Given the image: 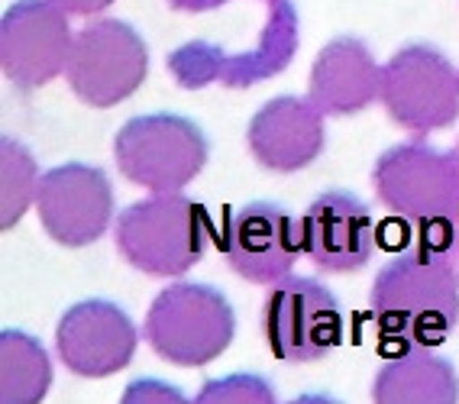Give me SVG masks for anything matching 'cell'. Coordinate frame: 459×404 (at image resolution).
<instances>
[{
	"label": "cell",
	"mask_w": 459,
	"mask_h": 404,
	"mask_svg": "<svg viewBox=\"0 0 459 404\" xmlns=\"http://www.w3.org/2000/svg\"><path fill=\"white\" fill-rule=\"evenodd\" d=\"M74 33L56 0H17L0 20V68L20 91H39L65 74Z\"/></svg>",
	"instance_id": "9"
},
{
	"label": "cell",
	"mask_w": 459,
	"mask_h": 404,
	"mask_svg": "<svg viewBox=\"0 0 459 404\" xmlns=\"http://www.w3.org/2000/svg\"><path fill=\"white\" fill-rule=\"evenodd\" d=\"M126 401H140V398H162V401H185V395H181L178 388L172 385H165V382L159 379H140V382H133L130 388L124 391Z\"/></svg>",
	"instance_id": "20"
},
{
	"label": "cell",
	"mask_w": 459,
	"mask_h": 404,
	"mask_svg": "<svg viewBox=\"0 0 459 404\" xmlns=\"http://www.w3.org/2000/svg\"><path fill=\"white\" fill-rule=\"evenodd\" d=\"M140 331L114 301L88 297L68 307L56 327V356L82 379H110L133 363Z\"/></svg>",
	"instance_id": "12"
},
{
	"label": "cell",
	"mask_w": 459,
	"mask_h": 404,
	"mask_svg": "<svg viewBox=\"0 0 459 404\" xmlns=\"http://www.w3.org/2000/svg\"><path fill=\"white\" fill-rule=\"evenodd\" d=\"M56 4L65 10L68 17H98L117 0H56Z\"/></svg>",
	"instance_id": "21"
},
{
	"label": "cell",
	"mask_w": 459,
	"mask_h": 404,
	"mask_svg": "<svg viewBox=\"0 0 459 404\" xmlns=\"http://www.w3.org/2000/svg\"><path fill=\"white\" fill-rule=\"evenodd\" d=\"M221 253L243 281L279 285L301 259V217L272 201H249L223 217Z\"/></svg>",
	"instance_id": "11"
},
{
	"label": "cell",
	"mask_w": 459,
	"mask_h": 404,
	"mask_svg": "<svg viewBox=\"0 0 459 404\" xmlns=\"http://www.w3.org/2000/svg\"><path fill=\"white\" fill-rule=\"evenodd\" d=\"M117 253L143 275L178 279L191 272L211 243V217L188 194H149L114 220Z\"/></svg>",
	"instance_id": "2"
},
{
	"label": "cell",
	"mask_w": 459,
	"mask_h": 404,
	"mask_svg": "<svg viewBox=\"0 0 459 404\" xmlns=\"http://www.w3.org/2000/svg\"><path fill=\"white\" fill-rule=\"evenodd\" d=\"M263 337L275 359L291 365L327 359L343 343L340 297L317 279L288 275L263 305Z\"/></svg>",
	"instance_id": "8"
},
{
	"label": "cell",
	"mask_w": 459,
	"mask_h": 404,
	"mask_svg": "<svg viewBox=\"0 0 459 404\" xmlns=\"http://www.w3.org/2000/svg\"><path fill=\"white\" fill-rule=\"evenodd\" d=\"M52 388V359L23 331L0 333V404H39Z\"/></svg>",
	"instance_id": "17"
},
{
	"label": "cell",
	"mask_w": 459,
	"mask_h": 404,
	"mask_svg": "<svg viewBox=\"0 0 459 404\" xmlns=\"http://www.w3.org/2000/svg\"><path fill=\"white\" fill-rule=\"evenodd\" d=\"M378 404H453L459 401V372L430 347H411L378 365L372 379Z\"/></svg>",
	"instance_id": "16"
},
{
	"label": "cell",
	"mask_w": 459,
	"mask_h": 404,
	"mask_svg": "<svg viewBox=\"0 0 459 404\" xmlns=\"http://www.w3.org/2000/svg\"><path fill=\"white\" fill-rule=\"evenodd\" d=\"M143 337L165 363L201 369L230 349L237 337V311L213 285L172 281L149 305Z\"/></svg>",
	"instance_id": "3"
},
{
	"label": "cell",
	"mask_w": 459,
	"mask_h": 404,
	"mask_svg": "<svg viewBox=\"0 0 459 404\" xmlns=\"http://www.w3.org/2000/svg\"><path fill=\"white\" fill-rule=\"evenodd\" d=\"M372 188L388 214L408 223H459V149L424 136L385 149L372 166Z\"/></svg>",
	"instance_id": "5"
},
{
	"label": "cell",
	"mask_w": 459,
	"mask_h": 404,
	"mask_svg": "<svg viewBox=\"0 0 459 404\" xmlns=\"http://www.w3.org/2000/svg\"><path fill=\"white\" fill-rule=\"evenodd\" d=\"M369 314L394 347L437 349L459 323V272L450 253L402 249L369 291Z\"/></svg>",
	"instance_id": "1"
},
{
	"label": "cell",
	"mask_w": 459,
	"mask_h": 404,
	"mask_svg": "<svg viewBox=\"0 0 459 404\" xmlns=\"http://www.w3.org/2000/svg\"><path fill=\"white\" fill-rule=\"evenodd\" d=\"M42 172L36 166V156L13 136L0 140V227L13 230L26 217L30 207H36Z\"/></svg>",
	"instance_id": "18"
},
{
	"label": "cell",
	"mask_w": 459,
	"mask_h": 404,
	"mask_svg": "<svg viewBox=\"0 0 459 404\" xmlns=\"http://www.w3.org/2000/svg\"><path fill=\"white\" fill-rule=\"evenodd\" d=\"M211 159L207 133L181 114H143L114 136V162L126 182L149 194L185 191Z\"/></svg>",
	"instance_id": "4"
},
{
	"label": "cell",
	"mask_w": 459,
	"mask_h": 404,
	"mask_svg": "<svg viewBox=\"0 0 459 404\" xmlns=\"http://www.w3.org/2000/svg\"><path fill=\"white\" fill-rule=\"evenodd\" d=\"M378 100L414 136L450 130L459 120V68L434 46L411 42L382 65Z\"/></svg>",
	"instance_id": "7"
},
{
	"label": "cell",
	"mask_w": 459,
	"mask_h": 404,
	"mask_svg": "<svg viewBox=\"0 0 459 404\" xmlns=\"http://www.w3.org/2000/svg\"><path fill=\"white\" fill-rule=\"evenodd\" d=\"M197 401H213V404H272L275 401V388L269 379L253 375V372H233V375H221L211 379L201 391Z\"/></svg>",
	"instance_id": "19"
},
{
	"label": "cell",
	"mask_w": 459,
	"mask_h": 404,
	"mask_svg": "<svg viewBox=\"0 0 459 404\" xmlns=\"http://www.w3.org/2000/svg\"><path fill=\"white\" fill-rule=\"evenodd\" d=\"M382 91V65L359 36H336L317 52L307 98L324 116H353L372 107Z\"/></svg>",
	"instance_id": "15"
},
{
	"label": "cell",
	"mask_w": 459,
	"mask_h": 404,
	"mask_svg": "<svg viewBox=\"0 0 459 404\" xmlns=\"http://www.w3.org/2000/svg\"><path fill=\"white\" fill-rule=\"evenodd\" d=\"M304 256L320 272L346 275L369 265L378 246L369 204L353 191H324L301 217Z\"/></svg>",
	"instance_id": "13"
},
{
	"label": "cell",
	"mask_w": 459,
	"mask_h": 404,
	"mask_svg": "<svg viewBox=\"0 0 459 404\" xmlns=\"http://www.w3.org/2000/svg\"><path fill=\"white\" fill-rule=\"evenodd\" d=\"M36 214L52 243L65 249H84L114 227V185L104 168L88 166V162L56 166L42 172Z\"/></svg>",
	"instance_id": "10"
},
{
	"label": "cell",
	"mask_w": 459,
	"mask_h": 404,
	"mask_svg": "<svg viewBox=\"0 0 459 404\" xmlns=\"http://www.w3.org/2000/svg\"><path fill=\"white\" fill-rule=\"evenodd\" d=\"M327 116L311 98L281 94L265 100L247 126V146L265 172L295 175L317 162L327 146Z\"/></svg>",
	"instance_id": "14"
},
{
	"label": "cell",
	"mask_w": 459,
	"mask_h": 404,
	"mask_svg": "<svg viewBox=\"0 0 459 404\" xmlns=\"http://www.w3.org/2000/svg\"><path fill=\"white\" fill-rule=\"evenodd\" d=\"M149 74V46L130 23L98 17L74 33L65 82L88 107H117L140 91Z\"/></svg>",
	"instance_id": "6"
}]
</instances>
